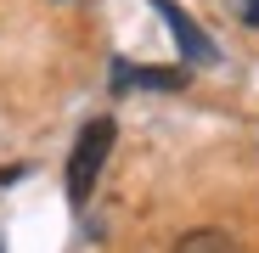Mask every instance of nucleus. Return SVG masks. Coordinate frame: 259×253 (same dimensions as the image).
<instances>
[{"instance_id":"obj_2","label":"nucleus","mask_w":259,"mask_h":253,"mask_svg":"<svg viewBox=\"0 0 259 253\" xmlns=\"http://www.w3.org/2000/svg\"><path fill=\"white\" fill-rule=\"evenodd\" d=\"M152 6H158V17L169 23V34H175V45H181L186 62H214V57H220V51H214V39H208V34L175 6V0H152Z\"/></svg>"},{"instance_id":"obj_5","label":"nucleus","mask_w":259,"mask_h":253,"mask_svg":"<svg viewBox=\"0 0 259 253\" xmlns=\"http://www.w3.org/2000/svg\"><path fill=\"white\" fill-rule=\"evenodd\" d=\"M242 23H248V28H259V0H242Z\"/></svg>"},{"instance_id":"obj_4","label":"nucleus","mask_w":259,"mask_h":253,"mask_svg":"<svg viewBox=\"0 0 259 253\" xmlns=\"http://www.w3.org/2000/svg\"><path fill=\"white\" fill-rule=\"evenodd\" d=\"M175 253H242V242L231 231H220V225H197V231H186L175 242Z\"/></svg>"},{"instance_id":"obj_3","label":"nucleus","mask_w":259,"mask_h":253,"mask_svg":"<svg viewBox=\"0 0 259 253\" xmlns=\"http://www.w3.org/2000/svg\"><path fill=\"white\" fill-rule=\"evenodd\" d=\"M186 68H130V62H113V90L124 96L130 84H141V90H186Z\"/></svg>"},{"instance_id":"obj_1","label":"nucleus","mask_w":259,"mask_h":253,"mask_svg":"<svg viewBox=\"0 0 259 253\" xmlns=\"http://www.w3.org/2000/svg\"><path fill=\"white\" fill-rule=\"evenodd\" d=\"M113 135H118L113 118H91V124L79 130L73 158H68V203H73V208L91 203V191H96V180H102V163H107V152H113Z\"/></svg>"}]
</instances>
